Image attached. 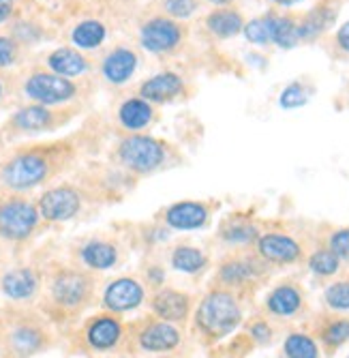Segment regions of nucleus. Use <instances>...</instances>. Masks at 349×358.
Returning <instances> with one entry per match:
<instances>
[{
  "label": "nucleus",
  "mask_w": 349,
  "mask_h": 358,
  "mask_svg": "<svg viewBox=\"0 0 349 358\" xmlns=\"http://www.w3.org/2000/svg\"><path fill=\"white\" fill-rule=\"evenodd\" d=\"M240 320H242V309L236 296L230 294L228 289L208 292L195 311L198 329L212 339L230 335L240 324Z\"/></svg>",
  "instance_id": "nucleus-1"
},
{
  "label": "nucleus",
  "mask_w": 349,
  "mask_h": 358,
  "mask_svg": "<svg viewBox=\"0 0 349 358\" xmlns=\"http://www.w3.org/2000/svg\"><path fill=\"white\" fill-rule=\"evenodd\" d=\"M165 148L161 142H156L154 138L146 136H133L126 138L120 144V159L126 168H131L135 172H152L163 164Z\"/></svg>",
  "instance_id": "nucleus-2"
},
{
  "label": "nucleus",
  "mask_w": 349,
  "mask_h": 358,
  "mask_svg": "<svg viewBox=\"0 0 349 358\" xmlns=\"http://www.w3.org/2000/svg\"><path fill=\"white\" fill-rule=\"evenodd\" d=\"M37 210L28 202H7L0 206V234L11 241H22L26 238L33 227L37 225Z\"/></svg>",
  "instance_id": "nucleus-3"
},
{
  "label": "nucleus",
  "mask_w": 349,
  "mask_h": 358,
  "mask_svg": "<svg viewBox=\"0 0 349 358\" xmlns=\"http://www.w3.org/2000/svg\"><path fill=\"white\" fill-rule=\"evenodd\" d=\"M47 174L45 159L39 155H20L5 168L3 178L13 189H30L39 185Z\"/></svg>",
  "instance_id": "nucleus-4"
},
{
  "label": "nucleus",
  "mask_w": 349,
  "mask_h": 358,
  "mask_svg": "<svg viewBox=\"0 0 349 358\" xmlns=\"http://www.w3.org/2000/svg\"><path fill=\"white\" fill-rule=\"evenodd\" d=\"M26 94L39 103H60L75 94V86L58 73H37L26 82Z\"/></svg>",
  "instance_id": "nucleus-5"
},
{
  "label": "nucleus",
  "mask_w": 349,
  "mask_h": 358,
  "mask_svg": "<svg viewBox=\"0 0 349 358\" xmlns=\"http://www.w3.org/2000/svg\"><path fill=\"white\" fill-rule=\"evenodd\" d=\"M180 39H182L180 26L165 17H154L142 28V45L154 54L174 50L180 43Z\"/></svg>",
  "instance_id": "nucleus-6"
},
{
  "label": "nucleus",
  "mask_w": 349,
  "mask_h": 358,
  "mask_svg": "<svg viewBox=\"0 0 349 358\" xmlns=\"http://www.w3.org/2000/svg\"><path fill=\"white\" fill-rule=\"evenodd\" d=\"M39 208L47 221H67L80 210V195L71 187H58L43 195Z\"/></svg>",
  "instance_id": "nucleus-7"
},
{
  "label": "nucleus",
  "mask_w": 349,
  "mask_h": 358,
  "mask_svg": "<svg viewBox=\"0 0 349 358\" xmlns=\"http://www.w3.org/2000/svg\"><path fill=\"white\" fill-rule=\"evenodd\" d=\"M258 253L272 264H292L300 257V245L288 234H264L258 238Z\"/></svg>",
  "instance_id": "nucleus-8"
},
{
  "label": "nucleus",
  "mask_w": 349,
  "mask_h": 358,
  "mask_svg": "<svg viewBox=\"0 0 349 358\" xmlns=\"http://www.w3.org/2000/svg\"><path fill=\"white\" fill-rule=\"evenodd\" d=\"M142 301H144V287L133 279H118L110 283L103 296L105 307H110L112 311L135 309L138 305H142Z\"/></svg>",
  "instance_id": "nucleus-9"
},
{
  "label": "nucleus",
  "mask_w": 349,
  "mask_h": 358,
  "mask_svg": "<svg viewBox=\"0 0 349 358\" xmlns=\"http://www.w3.org/2000/svg\"><path fill=\"white\" fill-rule=\"evenodd\" d=\"M152 311L163 322H184L191 311V299L178 289H161L152 296Z\"/></svg>",
  "instance_id": "nucleus-10"
},
{
  "label": "nucleus",
  "mask_w": 349,
  "mask_h": 358,
  "mask_svg": "<svg viewBox=\"0 0 349 358\" xmlns=\"http://www.w3.org/2000/svg\"><path fill=\"white\" fill-rule=\"evenodd\" d=\"M165 221L174 230H198L208 221V208L200 202H178L168 208Z\"/></svg>",
  "instance_id": "nucleus-11"
},
{
  "label": "nucleus",
  "mask_w": 349,
  "mask_h": 358,
  "mask_svg": "<svg viewBox=\"0 0 349 358\" xmlns=\"http://www.w3.org/2000/svg\"><path fill=\"white\" fill-rule=\"evenodd\" d=\"M180 343V333L172 322H154L140 333V345L148 352H170Z\"/></svg>",
  "instance_id": "nucleus-12"
},
{
  "label": "nucleus",
  "mask_w": 349,
  "mask_h": 358,
  "mask_svg": "<svg viewBox=\"0 0 349 358\" xmlns=\"http://www.w3.org/2000/svg\"><path fill=\"white\" fill-rule=\"evenodd\" d=\"M184 90L182 80L176 73H158L142 84V99L152 103H165Z\"/></svg>",
  "instance_id": "nucleus-13"
},
{
  "label": "nucleus",
  "mask_w": 349,
  "mask_h": 358,
  "mask_svg": "<svg viewBox=\"0 0 349 358\" xmlns=\"http://www.w3.org/2000/svg\"><path fill=\"white\" fill-rule=\"evenodd\" d=\"M266 307L270 313L279 317H292L302 307V292L292 283L276 285L266 299Z\"/></svg>",
  "instance_id": "nucleus-14"
},
{
  "label": "nucleus",
  "mask_w": 349,
  "mask_h": 358,
  "mask_svg": "<svg viewBox=\"0 0 349 358\" xmlns=\"http://www.w3.org/2000/svg\"><path fill=\"white\" fill-rule=\"evenodd\" d=\"M336 17V11L330 5H320L311 9L309 13L302 15V20H298V28H300V41H313L332 26Z\"/></svg>",
  "instance_id": "nucleus-15"
},
{
  "label": "nucleus",
  "mask_w": 349,
  "mask_h": 358,
  "mask_svg": "<svg viewBox=\"0 0 349 358\" xmlns=\"http://www.w3.org/2000/svg\"><path fill=\"white\" fill-rule=\"evenodd\" d=\"M86 279L77 273H62L56 281H54V299L65 305V307H73V305H80L86 296Z\"/></svg>",
  "instance_id": "nucleus-16"
},
{
  "label": "nucleus",
  "mask_w": 349,
  "mask_h": 358,
  "mask_svg": "<svg viewBox=\"0 0 349 358\" xmlns=\"http://www.w3.org/2000/svg\"><path fill=\"white\" fill-rule=\"evenodd\" d=\"M135 67H138V56L131 50L118 48V50H114L105 58V62H103V76L110 82H114V84H122V82H126L133 76Z\"/></svg>",
  "instance_id": "nucleus-17"
},
{
  "label": "nucleus",
  "mask_w": 349,
  "mask_h": 358,
  "mask_svg": "<svg viewBox=\"0 0 349 358\" xmlns=\"http://www.w3.org/2000/svg\"><path fill=\"white\" fill-rule=\"evenodd\" d=\"M206 26L212 35H216L221 39H230L244 30V20L234 9H216L206 17Z\"/></svg>",
  "instance_id": "nucleus-18"
},
{
  "label": "nucleus",
  "mask_w": 349,
  "mask_h": 358,
  "mask_svg": "<svg viewBox=\"0 0 349 358\" xmlns=\"http://www.w3.org/2000/svg\"><path fill=\"white\" fill-rule=\"evenodd\" d=\"M122 331L114 317H99L88 329V343L97 350H110L118 343Z\"/></svg>",
  "instance_id": "nucleus-19"
},
{
  "label": "nucleus",
  "mask_w": 349,
  "mask_h": 358,
  "mask_svg": "<svg viewBox=\"0 0 349 358\" xmlns=\"http://www.w3.org/2000/svg\"><path fill=\"white\" fill-rule=\"evenodd\" d=\"M272 43L283 50H292L300 43V28L294 15L272 13Z\"/></svg>",
  "instance_id": "nucleus-20"
},
{
  "label": "nucleus",
  "mask_w": 349,
  "mask_h": 358,
  "mask_svg": "<svg viewBox=\"0 0 349 358\" xmlns=\"http://www.w3.org/2000/svg\"><path fill=\"white\" fill-rule=\"evenodd\" d=\"M258 275V266L251 259H225L218 268V281L223 285H244Z\"/></svg>",
  "instance_id": "nucleus-21"
},
{
  "label": "nucleus",
  "mask_w": 349,
  "mask_h": 358,
  "mask_svg": "<svg viewBox=\"0 0 349 358\" xmlns=\"http://www.w3.org/2000/svg\"><path fill=\"white\" fill-rule=\"evenodd\" d=\"M3 289L5 294L11 296V299H28L35 294L37 289V277L33 275V271L28 268H17V271H11L5 279H3Z\"/></svg>",
  "instance_id": "nucleus-22"
},
{
  "label": "nucleus",
  "mask_w": 349,
  "mask_h": 358,
  "mask_svg": "<svg viewBox=\"0 0 349 358\" xmlns=\"http://www.w3.org/2000/svg\"><path fill=\"white\" fill-rule=\"evenodd\" d=\"M47 64L58 76H80L86 71V58L69 48H62L50 54Z\"/></svg>",
  "instance_id": "nucleus-23"
},
{
  "label": "nucleus",
  "mask_w": 349,
  "mask_h": 358,
  "mask_svg": "<svg viewBox=\"0 0 349 358\" xmlns=\"http://www.w3.org/2000/svg\"><path fill=\"white\" fill-rule=\"evenodd\" d=\"M172 266L180 273L195 275L206 266V255L198 247L180 245L172 251Z\"/></svg>",
  "instance_id": "nucleus-24"
},
{
  "label": "nucleus",
  "mask_w": 349,
  "mask_h": 358,
  "mask_svg": "<svg viewBox=\"0 0 349 358\" xmlns=\"http://www.w3.org/2000/svg\"><path fill=\"white\" fill-rule=\"evenodd\" d=\"M152 120V108L146 99H129L120 108V122L126 129H142Z\"/></svg>",
  "instance_id": "nucleus-25"
},
{
  "label": "nucleus",
  "mask_w": 349,
  "mask_h": 358,
  "mask_svg": "<svg viewBox=\"0 0 349 358\" xmlns=\"http://www.w3.org/2000/svg\"><path fill=\"white\" fill-rule=\"evenodd\" d=\"M116 249L107 243H90L82 249V259L92 266V268H99V271H105L110 266L116 264Z\"/></svg>",
  "instance_id": "nucleus-26"
},
{
  "label": "nucleus",
  "mask_w": 349,
  "mask_h": 358,
  "mask_svg": "<svg viewBox=\"0 0 349 358\" xmlns=\"http://www.w3.org/2000/svg\"><path fill=\"white\" fill-rule=\"evenodd\" d=\"M283 352L288 358H320L317 343L304 333H292L283 343Z\"/></svg>",
  "instance_id": "nucleus-27"
},
{
  "label": "nucleus",
  "mask_w": 349,
  "mask_h": 358,
  "mask_svg": "<svg viewBox=\"0 0 349 358\" xmlns=\"http://www.w3.org/2000/svg\"><path fill=\"white\" fill-rule=\"evenodd\" d=\"M105 39V26L99 22H82L73 30V43L80 48H97Z\"/></svg>",
  "instance_id": "nucleus-28"
},
{
  "label": "nucleus",
  "mask_w": 349,
  "mask_h": 358,
  "mask_svg": "<svg viewBox=\"0 0 349 358\" xmlns=\"http://www.w3.org/2000/svg\"><path fill=\"white\" fill-rule=\"evenodd\" d=\"M52 120V114L45 108H24L15 114L13 122L20 129H26V131H39V129H45Z\"/></svg>",
  "instance_id": "nucleus-29"
},
{
  "label": "nucleus",
  "mask_w": 349,
  "mask_h": 358,
  "mask_svg": "<svg viewBox=\"0 0 349 358\" xmlns=\"http://www.w3.org/2000/svg\"><path fill=\"white\" fill-rule=\"evenodd\" d=\"M242 32H244V37L255 45L272 43V13L246 22Z\"/></svg>",
  "instance_id": "nucleus-30"
},
{
  "label": "nucleus",
  "mask_w": 349,
  "mask_h": 358,
  "mask_svg": "<svg viewBox=\"0 0 349 358\" xmlns=\"http://www.w3.org/2000/svg\"><path fill=\"white\" fill-rule=\"evenodd\" d=\"M339 266H341V257L332 249H320L309 257V268L320 277L334 275Z\"/></svg>",
  "instance_id": "nucleus-31"
},
{
  "label": "nucleus",
  "mask_w": 349,
  "mask_h": 358,
  "mask_svg": "<svg viewBox=\"0 0 349 358\" xmlns=\"http://www.w3.org/2000/svg\"><path fill=\"white\" fill-rule=\"evenodd\" d=\"M221 238H223L228 245H248L258 238V227L251 223H244V221H236V223H230L228 227H223Z\"/></svg>",
  "instance_id": "nucleus-32"
},
{
  "label": "nucleus",
  "mask_w": 349,
  "mask_h": 358,
  "mask_svg": "<svg viewBox=\"0 0 349 358\" xmlns=\"http://www.w3.org/2000/svg\"><path fill=\"white\" fill-rule=\"evenodd\" d=\"M322 341L328 348H339L343 343L349 341V320L341 317V320H332L330 324H326L322 331Z\"/></svg>",
  "instance_id": "nucleus-33"
},
{
  "label": "nucleus",
  "mask_w": 349,
  "mask_h": 358,
  "mask_svg": "<svg viewBox=\"0 0 349 358\" xmlns=\"http://www.w3.org/2000/svg\"><path fill=\"white\" fill-rule=\"evenodd\" d=\"M309 88L302 84V82H292L290 86H285V90L281 92V108L285 110H296V108H302L309 103Z\"/></svg>",
  "instance_id": "nucleus-34"
},
{
  "label": "nucleus",
  "mask_w": 349,
  "mask_h": 358,
  "mask_svg": "<svg viewBox=\"0 0 349 358\" xmlns=\"http://www.w3.org/2000/svg\"><path fill=\"white\" fill-rule=\"evenodd\" d=\"M326 305L336 309V311H347L349 309V281H336L328 285L326 289Z\"/></svg>",
  "instance_id": "nucleus-35"
},
{
  "label": "nucleus",
  "mask_w": 349,
  "mask_h": 358,
  "mask_svg": "<svg viewBox=\"0 0 349 358\" xmlns=\"http://www.w3.org/2000/svg\"><path fill=\"white\" fill-rule=\"evenodd\" d=\"M41 345V335L33 329H20L13 335V348L20 354H33Z\"/></svg>",
  "instance_id": "nucleus-36"
},
{
  "label": "nucleus",
  "mask_w": 349,
  "mask_h": 358,
  "mask_svg": "<svg viewBox=\"0 0 349 358\" xmlns=\"http://www.w3.org/2000/svg\"><path fill=\"white\" fill-rule=\"evenodd\" d=\"M330 249H332L339 257L349 259V227L336 230V232L330 236Z\"/></svg>",
  "instance_id": "nucleus-37"
},
{
  "label": "nucleus",
  "mask_w": 349,
  "mask_h": 358,
  "mask_svg": "<svg viewBox=\"0 0 349 358\" xmlns=\"http://www.w3.org/2000/svg\"><path fill=\"white\" fill-rule=\"evenodd\" d=\"M165 11L174 17H188L195 11V0H165Z\"/></svg>",
  "instance_id": "nucleus-38"
},
{
  "label": "nucleus",
  "mask_w": 349,
  "mask_h": 358,
  "mask_svg": "<svg viewBox=\"0 0 349 358\" xmlns=\"http://www.w3.org/2000/svg\"><path fill=\"white\" fill-rule=\"evenodd\" d=\"M15 43L7 37H0V67H9V64L15 60Z\"/></svg>",
  "instance_id": "nucleus-39"
},
{
  "label": "nucleus",
  "mask_w": 349,
  "mask_h": 358,
  "mask_svg": "<svg viewBox=\"0 0 349 358\" xmlns=\"http://www.w3.org/2000/svg\"><path fill=\"white\" fill-rule=\"evenodd\" d=\"M248 333H251V337L255 339L258 343H268L270 337H272V331H270V327H268L266 322H255Z\"/></svg>",
  "instance_id": "nucleus-40"
},
{
  "label": "nucleus",
  "mask_w": 349,
  "mask_h": 358,
  "mask_svg": "<svg viewBox=\"0 0 349 358\" xmlns=\"http://www.w3.org/2000/svg\"><path fill=\"white\" fill-rule=\"evenodd\" d=\"M336 45H339L341 52L349 54V20L336 30Z\"/></svg>",
  "instance_id": "nucleus-41"
},
{
  "label": "nucleus",
  "mask_w": 349,
  "mask_h": 358,
  "mask_svg": "<svg viewBox=\"0 0 349 358\" xmlns=\"http://www.w3.org/2000/svg\"><path fill=\"white\" fill-rule=\"evenodd\" d=\"M13 11V0H0V22H5Z\"/></svg>",
  "instance_id": "nucleus-42"
},
{
  "label": "nucleus",
  "mask_w": 349,
  "mask_h": 358,
  "mask_svg": "<svg viewBox=\"0 0 349 358\" xmlns=\"http://www.w3.org/2000/svg\"><path fill=\"white\" fill-rule=\"evenodd\" d=\"M148 277H150V281H152V285H161V281H163V271L161 268H152L150 273H148Z\"/></svg>",
  "instance_id": "nucleus-43"
},
{
  "label": "nucleus",
  "mask_w": 349,
  "mask_h": 358,
  "mask_svg": "<svg viewBox=\"0 0 349 358\" xmlns=\"http://www.w3.org/2000/svg\"><path fill=\"white\" fill-rule=\"evenodd\" d=\"M274 5H281V7H292V5H298L300 0H272Z\"/></svg>",
  "instance_id": "nucleus-44"
},
{
  "label": "nucleus",
  "mask_w": 349,
  "mask_h": 358,
  "mask_svg": "<svg viewBox=\"0 0 349 358\" xmlns=\"http://www.w3.org/2000/svg\"><path fill=\"white\" fill-rule=\"evenodd\" d=\"M208 3H212V5H230L232 0H208Z\"/></svg>",
  "instance_id": "nucleus-45"
},
{
  "label": "nucleus",
  "mask_w": 349,
  "mask_h": 358,
  "mask_svg": "<svg viewBox=\"0 0 349 358\" xmlns=\"http://www.w3.org/2000/svg\"><path fill=\"white\" fill-rule=\"evenodd\" d=\"M0 92H3V86H0Z\"/></svg>",
  "instance_id": "nucleus-46"
},
{
  "label": "nucleus",
  "mask_w": 349,
  "mask_h": 358,
  "mask_svg": "<svg viewBox=\"0 0 349 358\" xmlns=\"http://www.w3.org/2000/svg\"><path fill=\"white\" fill-rule=\"evenodd\" d=\"M347 358H349V356H347Z\"/></svg>",
  "instance_id": "nucleus-47"
}]
</instances>
